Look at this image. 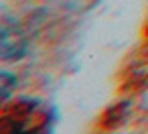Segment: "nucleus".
<instances>
[{
	"instance_id": "obj_2",
	"label": "nucleus",
	"mask_w": 148,
	"mask_h": 134,
	"mask_svg": "<svg viewBox=\"0 0 148 134\" xmlns=\"http://www.w3.org/2000/svg\"><path fill=\"white\" fill-rule=\"evenodd\" d=\"M14 85H16V77H12L10 73L2 71V75H0V96H2V100H6L10 96Z\"/></svg>"
},
{
	"instance_id": "obj_1",
	"label": "nucleus",
	"mask_w": 148,
	"mask_h": 134,
	"mask_svg": "<svg viewBox=\"0 0 148 134\" xmlns=\"http://www.w3.org/2000/svg\"><path fill=\"white\" fill-rule=\"evenodd\" d=\"M27 53V37L21 29L12 27L8 21L2 23L0 31V57L2 61H16Z\"/></svg>"
}]
</instances>
